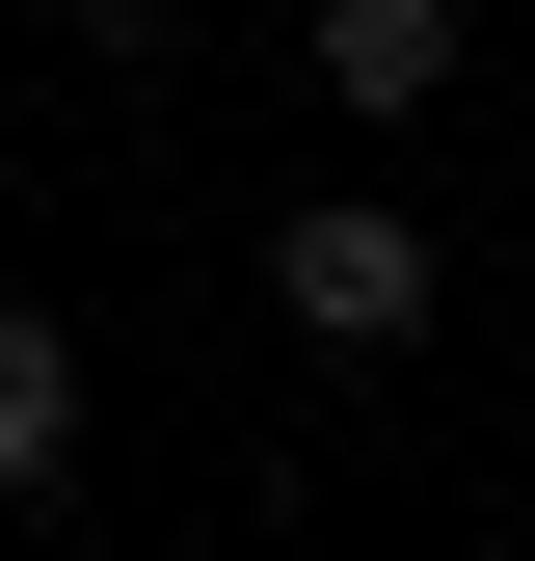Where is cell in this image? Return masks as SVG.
I'll list each match as a JSON object with an SVG mask.
<instances>
[{"mask_svg": "<svg viewBox=\"0 0 535 561\" xmlns=\"http://www.w3.org/2000/svg\"><path fill=\"white\" fill-rule=\"evenodd\" d=\"M268 321L295 347H429L455 321V241L401 215V187H295V215H268Z\"/></svg>", "mask_w": 535, "mask_h": 561, "instance_id": "obj_1", "label": "cell"}, {"mask_svg": "<svg viewBox=\"0 0 535 561\" xmlns=\"http://www.w3.org/2000/svg\"><path fill=\"white\" fill-rule=\"evenodd\" d=\"M295 81L349 134H429L455 81H482V27H455V0H295Z\"/></svg>", "mask_w": 535, "mask_h": 561, "instance_id": "obj_2", "label": "cell"}, {"mask_svg": "<svg viewBox=\"0 0 535 561\" xmlns=\"http://www.w3.org/2000/svg\"><path fill=\"white\" fill-rule=\"evenodd\" d=\"M54 481H81V321L0 295V508H54Z\"/></svg>", "mask_w": 535, "mask_h": 561, "instance_id": "obj_3", "label": "cell"}]
</instances>
